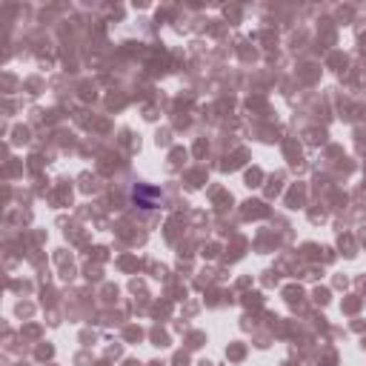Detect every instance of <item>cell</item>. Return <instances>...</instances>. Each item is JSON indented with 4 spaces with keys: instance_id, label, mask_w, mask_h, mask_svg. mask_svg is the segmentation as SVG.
<instances>
[{
    "instance_id": "cell-1",
    "label": "cell",
    "mask_w": 366,
    "mask_h": 366,
    "mask_svg": "<svg viewBox=\"0 0 366 366\" xmlns=\"http://www.w3.org/2000/svg\"><path fill=\"white\" fill-rule=\"evenodd\" d=\"M129 198H132V204H135L137 209L152 212V209H157V206H160L163 192H160L157 187H152V183H135V187L129 189Z\"/></svg>"
}]
</instances>
